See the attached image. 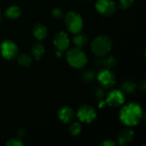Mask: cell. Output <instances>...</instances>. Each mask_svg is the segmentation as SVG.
Instances as JSON below:
<instances>
[{
    "label": "cell",
    "instance_id": "cell-13",
    "mask_svg": "<svg viewBox=\"0 0 146 146\" xmlns=\"http://www.w3.org/2000/svg\"><path fill=\"white\" fill-rule=\"evenodd\" d=\"M134 138V133L131 129H124L121 132V133L118 136L119 143L121 145H127L131 141H133Z\"/></svg>",
    "mask_w": 146,
    "mask_h": 146
},
{
    "label": "cell",
    "instance_id": "cell-3",
    "mask_svg": "<svg viewBox=\"0 0 146 146\" xmlns=\"http://www.w3.org/2000/svg\"><path fill=\"white\" fill-rule=\"evenodd\" d=\"M67 62L74 68H82L86 65L88 59L80 48L74 47L69 49L67 52Z\"/></svg>",
    "mask_w": 146,
    "mask_h": 146
},
{
    "label": "cell",
    "instance_id": "cell-10",
    "mask_svg": "<svg viewBox=\"0 0 146 146\" xmlns=\"http://www.w3.org/2000/svg\"><path fill=\"white\" fill-rule=\"evenodd\" d=\"M53 43L58 50L63 52L64 50L68 49L70 44V39L68 38V35L65 32L60 31L55 34L53 38Z\"/></svg>",
    "mask_w": 146,
    "mask_h": 146
},
{
    "label": "cell",
    "instance_id": "cell-2",
    "mask_svg": "<svg viewBox=\"0 0 146 146\" xmlns=\"http://www.w3.org/2000/svg\"><path fill=\"white\" fill-rule=\"evenodd\" d=\"M112 39L107 35H100L96 37L91 44L92 53L98 57L106 56L112 49Z\"/></svg>",
    "mask_w": 146,
    "mask_h": 146
},
{
    "label": "cell",
    "instance_id": "cell-25",
    "mask_svg": "<svg viewBox=\"0 0 146 146\" xmlns=\"http://www.w3.org/2000/svg\"><path fill=\"white\" fill-rule=\"evenodd\" d=\"M93 95H94L95 98H97V99H98L100 101V100H103V98H104V95L105 94H104V92L103 89H101V88H96L94 90Z\"/></svg>",
    "mask_w": 146,
    "mask_h": 146
},
{
    "label": "cell",
    "instance_id": "cell-27",
    "mask_svg": "<svg viewBox=\"0 0 146 146\" xmlns=\"http://www.w3.org/2000/svg\"><path fill=\"white\" fill-rule=\"evenodd\" d=\"M62 51H61V50H56V56H57V57H62Z\"/></svg>",
    "mask_w": 146,
    "mask_h": 146
},
{
    "label": "cell",
    "instance_id": "cell-18",
    "mask_svg": "<svg viewBox=\"0 0 146 146\" xmlns=\"http://www.w3.org/2000/svg\"><path fill=\"white\" fill-rule=\"evenodd\" d=\"M18 63L22 67H30L32 63V58L27 54H21L18 57Z\"/></svg>",
    "mask_w": 146,
    "mask_h": 146
},
{
    "label": "cell",
    "instance_id": "cell-17",
    "mask_svg": "<svg viewBox=\"0 0 146 146\" xmlns=\"http://www.w3.org/2000/svg\"><path fill=\"white\" fill-rule=\"evenodd\" d=\"M103 59L101 60V65L104 68H109L110 69L111 68L115 67L116 64V60L115 59L114 56H102Z\"/></svg>",
    "mask_w": 146,
    "mask_h": 146
},
{
    "label": "cell",
    "instance_id": "cell-6",
    "mask_svg": "<svg viewBox=\"0 0 146 146\" xmlns=\"http://www.w3.org/2000/svg\"><path fill=\"white\" fill-rule=\"evenodd\" d=\"M1 55L7 60H13L17 56L18 47L11 40H5L1 44L0 46Z\"/></svg>",
    "mask_w": 146,
    "mask_h": 146
},
{
    "label": "cell",
    "instance_id": "cell-15",
    "mask_svg": "<svg viewBox=\"0 0 146 146\" xmlns=\"http://www.w3.org/2000/svg\"><path fill=\"white\" fill-rule=\"evenodd\" d=\"M44 54V47L41 43H36L33 44V46L32 47V55L33 56L38 60L40 59L43 55Z\"/></svg>",
    "mask_w": 146,
    "mask_h": 146
},
{
    "label": "cell",
    "instance_id": "cell-1",
    "mask_svg": "<svg viewBox=\"0 0 146 146\" xmlns=\"http://www.w3.org/2000/svg\"><path fill=\"white\" fill-rule=\"evenodd\" d=\"M143 109L136 103H129L123 106L120 112L121 121L127 127L137 126L143 118Z\"/></svg>",
    "mask_w": 146,
    "mask_h": 146
},
{
    "label": "cell",
    "instance_id": "cell-24",
    "mask_svg": "<svg viewBox=\"0 0 146 146\" xmlns=\"http://www.w3.org/2000/svg\"><path fill=\"white\" fill-rule=\"evenodd\" d=\"M83 78H84L85 81L90 82V81H92L95 79V74H94V73L92 71L87 70L86 72H85L83 74Z\"/></svg>",
    "mask_w": 146,
    "mask_h": 146
},
{
    "label": "cell",
    "instance_id": "cell-9",
    "mask_svg": "<svg viewBox=\"0 0 146 146\" xmlns=\"http://www.w3.org/2000/svg\"><path fill=\"white\" fill-rule=\"evenodd\" d=\"M106 104L111 107H119L125 102V96L123 92L120 90L111 91L106 97Z\"/></svg>",
    "mask_w": 146,
    "mask_h": 146
},
{
    "label": "cell",
    "instance_id": "cell-14",
    "mask_svg": "<svg viewBox=\"0 0 146 146\" xmlns=\"http://www.w3.org/2000/svg\"><path fill=\"white\" fill-rule=\"evenodd\" d=\"M5 15L9 19H16L20 17V15H21V9L19 6L12 5L6 9Z\"/></svg>",
    "mask_w": 146,
    "mask_h": 146
},
{
    "label": "cell",
    "instance_id": "cell-11",
    "mask_svg": "<svg viewBox=\"0 0 146 146\" xmlns=\"http://www.w3.org/2000/svg\"><path fill=\"white\" fill-rule=\"evenodd\" d=\"M74 111L70 107H62L58 111V118L64 123H70L74 118Z\"/></svg>",
    "mask_w": 146,
    "mask_h": 146
},
{
    "label": "cell",
    "instance_id": "cell-4",
    "mask_svg": "<svg viewBox=\"0 0 146 146\" xmlns=\"http://www.w3.org/2000/svg\"><path fill=\"white\" fill-rule=\"evenodd\" d=\"M65 23L68 31L74 34L79 33L83 27L82 17L74 11H70L65 15Z\"/></svg>",
    "mask_w": 146,
    "mask_h": 146
},
{
    "label": "cell",
    "instance_id": "cell-22",
    "mask_svg": "<svg viewBox=\"0 0 146 146\" xmlns=\"http://www.w3.org/2000/svg\"><path fill=\"white\" fill-rule=\"evenodd\" d=\"M134 0H120L119 5L121 9H127L133 4Z\"/></svg>",
    "mask_w": 146,
    "mask_h": 146
},
{
    "label": "cell",
    "instance_id": "cell-5",
    "mask_svg": "<svg viewBox=\"0 0 146 146\" xmlns=\"http://www.w3.org/2000/svg\"><path fill=\"white\" fill-rule=\"evenodd\" d=\"M96 9L104 16L112 15L117 9V5L113 0H98L95 4Z\"/></svg>",
    "mask_w": 146,
    "mask_h": 146
},
{
    "label": "cell",
    "instance_id": "cell-16",
    "mask_svg": "<svg viewBox=\"0 0 146 146\" xmlns=\"http://www.w3.org/2000/svg\"><path fill=\"white\" fill-rule=\"evenodd\" d=\"M76 34L77 35H75L73 38V42L75 47L82 49L87 44V38L83 34H79V33H76Z\"/></svg>",
    "mask_w": 146,
    "mask_h": 146
},
{
    "label": "cell",
    "instance_id": "cell-26",
    "mask_svg": "<svg viewBox=\"0 0 146 146\" xmlns=\"http://www.w3.org/2000/svg\"><path fill=\"white\" fill-rule=\"evenodd\" d=\"M101 145L102 146H115L116 145V144H115L114 141L110 140V139H107V140H104V141L101 144Z\"/></svg>",
    "mask_w": 146,
    "mask_h": 146
},
{
    "label": "cell",
    "instance_id": "cell-12",
    "mask_svg": "<svg viewBox=\"0 0 146 146\" xmlns=\"http://www.w3.org/2000/svg\"><path fill=\"white\" fill-rule=\"evenodd\" d=\"M33 36L35 37V38H37L38 40H42L46 38V36L48 34V29L44 24L37 23L33 28Z\"/></svg>",
    "mask_w": 146,
    "mask_h": 146
},
{
    "label": "cell",
    "instance_id": "cell-21",
    "mask_svg": "<svg viewBox=\"0 0 146 146\" xmlns=\"http://www.w3.org/2000/svg\"><path fill=\"white\" fill-rule=\"evenodd\" d=\"M52 15H53L54 18L60 20V19L64 18L65 14H64V12H63V10L62 9H60V8H55L52 10Z\"/></svg>",
    "mask_w": 146,
    "mask_h": 146
},
{
    "label": "cell",
    "instance_id": "cell-7",
    "mask_svg": "<svg viewBox=\"0 0 146 146\" xmlns=\"http://www.w3.org/2000/svg\"><path fill=\"white\" fill-rule=\"evenodd\" d=\"M98 80L99 83L105 88H111L116 83V78L115 74L109 68H103L98 74Z\"/></svg>",
    "mask_w": 146,
    "mask_h": 146
},
{
    "label": "cell",
    "instance_id": "cell-23",
    "mask_svg": "<svg viewBox=\"0 0 146 146\" xmlns=\"http://www.w3.org/2000/svg\"><path fill=\"white\" fill-rule=\"evenodd\" d=\"M23 145V142L19 138H12L7 142V145L9 146H21Z\"/></svg>",
    "mask_w": 146,
    "mask_h": 146
},
{
    "label": "cell",
    "instance_id": "cell-20",
    "mask_svg": "<svg viewBox=\"0 0 146 146\" xmlns=\"http://www.w3.org/2000/svg\"><path fill=\"white\" fill-rule=\"evenodd\" d=\"M81 131H82V127H81L80 123H79V122L73 123L69 127V132L74 136H78L81 133Z\"/></svg>",
    "mask_w": 146,
    "mask_h": 146
},
{
    "label": "cell",
    "instance_id": "cell-19",
    "mask_svg": "<svg viewBox=\"0 0 146 146\" xmlns=\"http://www.w3.org/2000/svg\"><path fill=\"white\" fill-rule=\"evenodd\" d=\"M136 88H137V85L133 81L127 80L122 84V90L126 93H129V94L133 93L136 91Z\"/></svg>",
    "mask_w": 146,
    "mask_h": 146
},
{
    "label": "cell",
    "instance_id": "cell-28",
    "mask_svg": "<svg viewBox=\"0 0 146 146\" xmlns=\"http://www.w3.org/2000/svg\"><path fill=\"white\" fill-rule=\"evenodd\" d=\"M0 20H1V10H0Z\"/></svg>",
    "mask_w": 146,
    "mask_h": 146
},
{
    "label": "cell",
    "instance_id": "cell-8",
    "mask_svg": "<svg viewBox=\"0 0 146 146\" xmlns=\"http://www.w3.org/2000/svg\"><path fill=\"white\" fill-rule=\"evenodd\" d=\"M77 116L81 122L91 123L97 118V113L92 106L85 104L79 109Z\"/></svg>",
    "mask_w": 146,
    "mask_h": 146
}]
</instances>
